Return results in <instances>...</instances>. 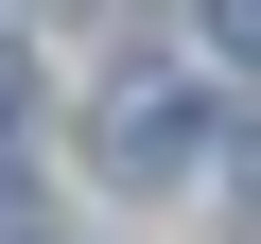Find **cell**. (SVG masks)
<instances>
[{
	"label": "cell",
	"mask_w": 261,
	"mask_h": 244,
	"mask_svg": "<svg viewBox=\"0 0 261 244\" xmlns=\"http://www.w3.org/2000/svg\"><path fill=\"white\" fill-rule=\"evenodd\" d=\"M226 192H244V209H261V140H244V157H226Z\"/></svg>",
	"instance_id": "4"
},
{
	"label": "cell",
	"mask_w": 261,
	"mask_h": 244,
	"mask_svg": "<svg viewBox=\"0 0 261 244\" xmlns=\"http://www.w3.org/2000/svg\"><path fill=\"white\" fill-rule=\"evenodd\" d=\"M18 105H35V87H18V53H0V140H18Z\"/></svg>",
	"instance_id": "3"
},
{
	"label": "cell",
	"mask_w": 261,
	"mask_h": 244,
	"mask_svg": "<svg viewBox=\"0 0 261 244\" xmlns=\"http://www.w3.org/2000/svg\"><path fill=\"white\" fill-rule=\"evenodd\" d=\"M209 53H226V70H261V0H209Z\"/></svg>",
	"instance_id": "2"
},
{
	"label": "cell",
	"mask_w": 261,
	"mask_h": 244,
	"mask_svg": "<svg viewBox=\"0 0 261 244\" xmlns=\"http://www.w3.org/2000/svg\"><path fill=\"white\" fill-rule=\"evenodd\" d=\"M105 157H122V175H174V157H192V105H174V87H140V105L105 122Z\"/></svg>",
	"instance_id": "1"
}]
</instances>
